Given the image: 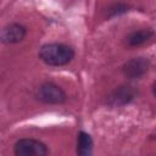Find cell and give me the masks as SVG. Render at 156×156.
I'll return each instance as SVG.
<instances>
[{"instance_id": "1", "label": "cell", "mask_w": 156, "mask_h": 156, "mask_svg": "<svg viewBox=\"0 0 156 156\" xmlns=\"http://www.w3.org/2000/svg\"><path fill=\"white\" fill-rule=\"evenodd\" d=\"M73 55L74 52L69 46L58 43L45 44L39 50V57L49 66L67 65L73 58Z\"/></svg>"}, {"instance_id": "2", "label": "cell", "mask_w": 156, "mask_h": 156, "mask_svg": "<svg viewBox=\"0 0 156 156\" xmlns=\"http://www.w3.org/2000/svg\"><path fill=\"white\" fill-rule=\"evenodd\" d=\"M15 156H48V147L32 138L20 139L15 144Z\"/></svg>"}, {"instance_id": "3", "label": "cell", "mask_w": 156, "mask_h": 156, "mask_svg": "<svg viewBox=\"0 0 156 156\" xmlns=\"http://www.w3.org/2000/svg\"><path fill=\"white\" fill-rule=\"evenodd\" d=\"M37 96L46 104H61L66 100L65 91L54 83H44L38 88Z\"/></svg>"}, {"instance_id": "4", "label": "cell", "mask_w": 156, "mask_h": 156, "mask_svg": "<svg viewBox=\"0 0 156 156\" xmlns=\"http://www.w3.org/2000/svg\"><path fill=\"white\" fill-rule=\"evenodd\" d=\"M135 95H136V91L133 87L122 85V87H118L117 89H115L107 96V104L111 106H123V105L130 102Z\"/></svg>"}, {"instance_id": "5", "label": "cell", "mask_w": 156, "mask_h": 156, "mask_svg": "<svg viewBox=\"0 0 156 156\" xmlns=\"http://www.w3.org/2000/svg\"><path fill=\"white\" fill-rule=\"evenodd\" d=\"M149 68V60L145 57H135L127 61L123 66V72L128 78H140Z\"/></svg>"}, {"instance_id": "6", "label": "cell", "mask_w": 156, "mask_h": 156, "mask_svg": "<svg viewBox=\"0 0 156 156\" xmlns=\"http://www.w3.org/2000/svg\"><path fill=\"white\" fill-rule=\"evenodd\" d=\"M26 35V28L18 23H11L2 28L1 41L5 44H15L21 41Z\"/></svg>"}, {"instance_id": "7", "label": "cell", "mask_w": 156, "mask_h": 156, "mask_svg": "<svg viewBox=\"0 0 156 156\" xmlns=\"http://www.w3.org/2000/svg\"><path fill=\"white\" fill-rule=\"evenodd\" d=\"M77 155L78 156H91L93 155V141L88 133L79 132L77 139Z\"/></svg>"}, {"instance_id": "8", "label": "cell", "mask_w": 156, "mask_h": 156, "mask_svg": "<svg viewBox=\"0 0 156 156\" xmlns=\"http://www.w3.org/2000/svg\"><path fill=\"white\" fill-rule=\"evenodd\" d=\"M152 35H154V32L151 29L144 28V29H139V30L132 32L127 37V41H128V44L130 46H138V45H141L145 41H147Z\"/></svg>"}, {"instance_id": "9", "label": "cell", "mask_w": 156, "mask_h": 156, "mask_svg": "<svg viewBox=\"0 0 156 156\" xmlns=\"http://www.w3.org/2000/svg\"><path fill=\"white\" fill-rule=\"evenodd\" d=\"M127 9H128V6H127V5L118 2V4H113V5H111V6L108 7L107 12H108V15H110V16H116V15H119V13L126 12V11H127Z\"/></svg>"}, {"instance_id": "10", "label": "cell", "mask_w": 156, "mask_h": 156, "mask_svg": "<svg viewBox=\"0 0 156 156\" xmlns=\"http://www.w3.org/2000/svg\"><path fill=\"white\" fill-rule=\"evenodd\" d=\"M152 93H154V95L156 96V82H155L154 85H152Z\"/></svg>"}]
</instances>
